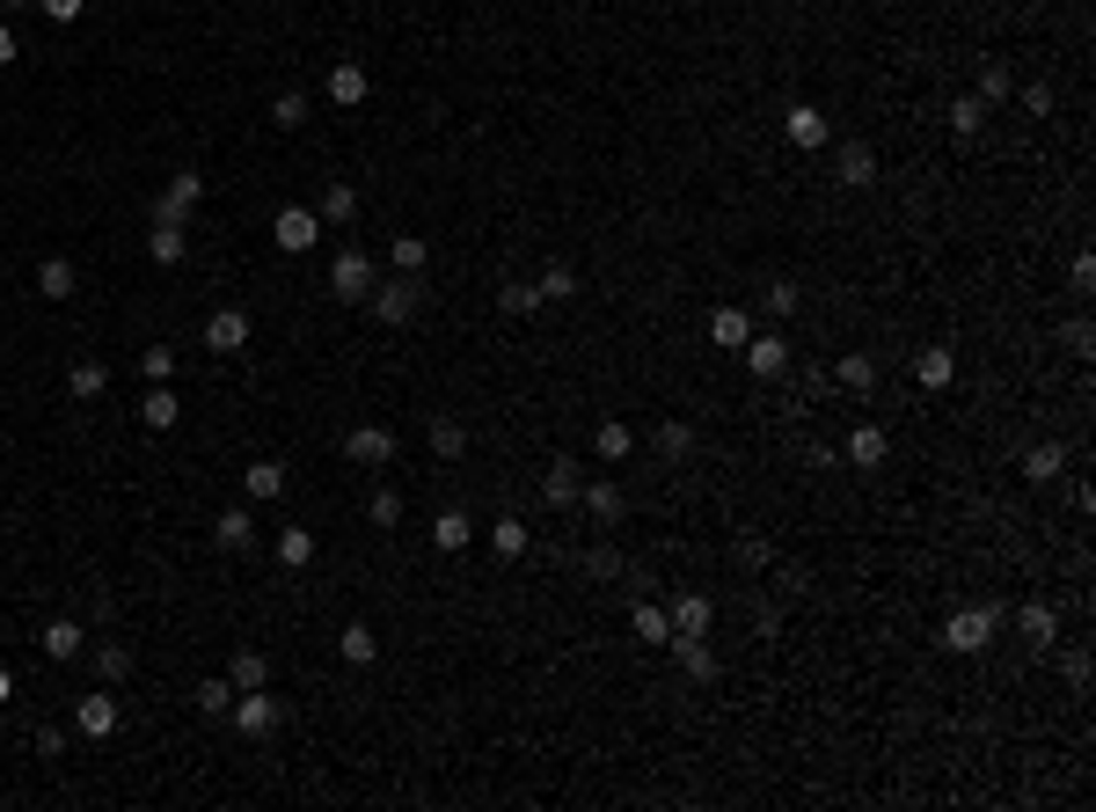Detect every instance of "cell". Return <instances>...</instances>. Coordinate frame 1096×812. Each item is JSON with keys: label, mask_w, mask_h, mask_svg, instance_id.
Returning a JSON list of instances; mask_svg holds the SVG:
<instances>
[{"label": "cell", "mask_w": 1096, "mask_h": 812, "mask_svg": "<svg viewBox=\"0 0 1096 812\" xmlns=\"http://www.w3.org/2000/svg\"><path fill=\"white\" fill-rule=\"evenodd\" d=\"M1001 630V608H958V616L943 622V644L958 652V659H973V652H987Z\"/></svg>", "instance_id": "6da1fadb"}, {"label": "cell", "mask_w": 1096, "mask_h": 812, "mask_svg": "<svg viewBox=\"0 0 1096 812\" xmlns=\"http://www.w3.org/2000/svg\"><path fill=\"white\" fill-rule=\"evenodd\" d=\"M738 359H746V373H754V381H782V373L797 367V359H790V337H782V330H754V337L738 345Z\"/></svg>", "instance_id": "7a4b0ae2"}, {"label": "cell", "mask_w": 1096, "mask_h": 812, "mask_svg": "<svg viewBox=\"0 0 1096 812\" xmlns=\"http://www.w3.org/2000/svg\"><path fill=\"white\" fill-rule=\"evenodd\" d=\"M227 717H234V732H249V739H270L278 725H286V703H278L270 689H242Z\"/></svg>", "instance_id": "3957f363"}, {"label": "cell", "mask_w": 1096, "mask_h": 812, "mask_svg": "<svg viewBox=\"0 0 1096 812\" xmlns=\"http://www.w3.org/2000/svg\"><path fill=\"white\" fill-rule=\"evenodd\" d=\"M395 446H402V440H395L388 425H351V432H344V462H351V468H388Z\"/></svg>", "instance_id": "277c9868"}, {"label": "cell", "mask_w": 1096, "mask_h": 812, "mask_svg": "<svg viewBox=\"0 0 1096 812\" xmlns=\"http://www.w3.org/2000/svg\"><path fill=\"white\" fill-rule=\"evenodd\" d=\"M365 308L388 322V330H402V322H417V308H424V286L417 278H395V286H373L365 294Z\"/></svg>", "instance_id": "5b68a950"}, {"label": "cell", "mask_w": 1096, "mask_h": 812, "mask_svg": "<svg viewBox=\"0 0 1096 812\" xmlns=\"http://www.w3.org/2000/svg\"><path fill=\"white\" fill-rule=\"evenodd\" d=\"M270 242L286 249V256H308V249L322 242V213H308V205H286V213L270 220Z\"/></svg>", "instance_id": "8992f818"}, {"label": "cell", "mask_w": 1096, "mask_h": 812, "mask_svg": "<svg viewBox=\"0 0 1096 812\" xmlns=\"http://www.w3.org/2000/svg\"><path fill=\"white\" fill-rule=\"evenodd\" d=\"M833 183H841V191H870V183H877V147H870V140H841V154H833Z\"/></svg>", "instance_id": "52a82bcc"}, {"label": "cell", "mask_w": 1096, "mask_h": 812, "mask_svg": "<svg viewBox=\"0 0 1096 812\" xmlns=\"http://www.w3.org/2000/svg\"><path fill=\"white\" fill-rule=\"evenodd\" d=\"M782 140H790V147H827L833 118L819 110V103H790V110H782Z\"/></svg>", "instance_id": "ba28073f"}, {"label": "cell", "mask_w": 1096, "mask_h": 812, "mask_svg": "<svg viewBox=\"0 0 1096 812\" xmlns=\"http://www.w3.org/2000/svg\"><path fill=\"white\" fill-rule=\"evenodd\" d=\"M329 286H337V300H365V294H373V256H365V249H337Z\"/></svg>", "instance_id": "9c48e42d"}, {"label": "cell", "mask_w": 1096, "mask_h": 812, "mask_svg": "<svg viewBox=\"0 0 1096 812\" xmlns=\"http://www.w3.org/2000/svg\"><path fill=\"white\" fill-rule=\"evenodd\" d=\"M197 198H205V176H197V169H176V176H169V191L154 198V220H191Z\"/></svg>", "instance_id": "30bf717a"}, {"label": "cell", "mask_w": 1096, "mask_h": 812, "mask_svg": "<svg viewBox=\"0 0 1096 812\" xmlns=\"http://www.w3.org/2000/svg\"><path fill=\"white\" fill-rule=\"evenodd\" d=\"M205 351H227V359L249 351V315L242 308H213V315H205Z\"/></svg>", "instance_id": "8fae6325"}, {"label": "cell", "mask_w": 1096, "mask_h": 812, "mask_svg": "<svg viewBox=\"0 0 1096 812\" xmlns=\"http://www.w3.org/2000/svg\"><path fill=\"white\" fill-rule=\"evenodd\" d=\"M365 96H373V74H365L359 59H337V67H329V103H337V110H359Z\"/></svg>", "instance_id": "7c38bea8"}, {"label": "cell", "mask_w": 1096, "mask_h": 812, "mask_svg": "<svg viewBox=\"0 0 1096 812\" xmlns=\"http://www.w3.org/2000/svg\"><path fill=\"white\" fill-rule=\"evenodd\" d=\"M695 446H702V440H695V425H681V418H665V425H658V432H651V454H658V462H665V468L695 462Z\"/></svg>", "instance_id": "4fadbf2b"}, {"label": "cell", "mask_w": 1096, "mask_h": 812, "mask_svg": "<svg viewBox=\"0 0 1096 812\" xmlns=\"http://www.w3.org/2000/svg\"><path fill=\"white\" fill-rule=\"evenodd\" d=\"M578 491H585V468L570 462V454H556V462L541 468V498H549V505H578Z\"/></svg>", "instance_id": "5bb4252c"}, {"label": "cell", "mask_w": 1096, "mask_h": 812, "mask_svg": "<svg viewBox=\"0 0 1096 812\" xmlns=\"http://www.w3.org/2000/svg\"><path fill=\"white\" fill-rule=\"evenodd\" d=\"M578 505H585L592 520H600V527H614V520L629 513V491H622L614 476H600V483H585V491H578Z\"/></svg>", "instance_id": "9a60e30c"}, {"label": "cell", "mask_w": 1096, "mask_h": 812, "mask_svg": "<svg viewBox=\"0 0 1096 812\" xmlns=\"http://www.w3.org/2000/svg\"><path fill=\"white\" fill-rule=\"evenodd\" d=\"M673 659H681L687 681H716V673H724V659L709 652V630H702V637H673Z\"/></svg>", "instance_id": "2e32d148"}, {"label": "cell", "mask_w": 1096, "mask_h": 812, "mask_svg": "<svg viewBox=\"0 0 1096 812\" xmlns=\"http://www.w3.org/2000/svg\"><path fill=\"white\" fill-rule=\"evenodd\" d=\"M673 637H702L709 622H716V608H709V593H673Z\"/></svg>", "instance_id": "e0dca14e"}, {"label": "cell", "mask_w": 1096, "mask_h": 812, "mask_svg": "<svg viewBox=\"0 0 1096 812\" xmlns=\"http://www.w3.org/2000/svg\"><path fill=\"white\" fill-rule=\"evenodd\" d=\"M73 725L88 739H110L118 732V695H81V703H73Z\"/></svg>", "instance_id": "ac0fdd59"}, {"label": "cell", "mask_w": 1096, "mask_h": 812, "mask_svg": "<svg viewBox=\"0 0 1096 812\" xmlns=\"http://www.w3.org/2000/svg\"><path fill=\"white\" fill-rule=\"evenodd\" d=\"M213 541H219V549H234V557L256 549V520H249V505H227V513L213 520Z\"/></svg>", "instance_id": "d6986e66"}, {"label": "cell", "mask_w": 1096, "mask_h": 812, "mask_svg": "<svg viewBox=\"0 0 1096 812\" xmlns=\"http://www.w3.org/2000/svg\"><path fill=\"white\" fill-rule=\"evenodd\" d=\"M1016 630L1038 644V652H1052V637H1060V616H1052V600H1023V608H1016Z\"/></svg>", "instance_id": "ffe728a7"}, {"label": "cell", "mask_w": 1096, "mask_h": 812, "mask_svg": "<svg viewBox=\"0 0 1096 812\" xmlns=\"http://www.w3.org/2000/svg\"><path fill=\"white\" fill-rule=\"evenodd\" d=\"M103 389H110V367H103V359H73V367H67V395H73V403H96Z\"/></svg>", "instance_id": "44dd1931"}, {"label": "cell", "mask_w": 1096, "mask_h": 812, "mask_svg": "<svg viewBox=\"0 0 1096 812\" xmlns=\"http://www.w3.org/2000/svg\"><path fill=\"white\" fill-rule=\"evenodd\" d=\"M746 337H754V315H746V308H716V315H709V345L738 351Z\"/></svg>", "instance_id": "7402d4cb"}, {"label": "cell", "mask_w": 1096, "mask_h": 812, "mask_svg": "<svg viewBox=\"0 0 1096 812\" xmlns=\"http://www.w3.org/2000/svg\"><path fill=\"white\" fill-rule=\"evenodd\" d=\"M183 249H191L183 220H154V235H146V256H154V264H183Z\"/></svg>", "instance_id": "603a6c76"}, {"label": "cell", "mask_w": 1096, "mask_h": 812, "mask_svg": "<svg viewBox=\"0 0 1096 812\" xmlns=\"http://www.w3.org/2000/svg\"><path fill=\"white\" fill-rule=\"evenodd\" d=\"M592 454H600V462H629V454H636V432H629L622 418H600V432H592Z\"/></svg>", "instance_id": "cb8c5ba5"}, {"label": "cell", "mask_w": 1096, "mask_h": 812, "mask_svg": "<svg viewBox=\"0 0 1096 812\" xmlns=\"http://www.w3.org/2000/svg\"><path fill=\"white\" fill-rule=\"evenodd\" d=\"M629 630H636L643 644H673V616H665L658 600H636V608H629Z\"/></svg>", "instance_id": "d4e9b609"}, {"label": "cell", "mask_w": 1096, "mask_h": 812, "mask_svg": "<svg viewBox=\"0 0 1096 812\" xmlns=\"http://www.w3.org/2000/svg\"><path fill=\"white\" fill-rule=\"evenodd\" d=\"M73 286H81V271H73L67 256H45V264H37V294L45 300H73Z\"/></svg>", "instance_id": "484cf974"}, {"label": "cell", "mask_w": 1096, "mask_h": 812, "mask_svg": "<svg viewBox=\"0 0 1096 812\" xmlns=\"http://www.w3.org/2000/svg\"><path fill=\"white\" fill-rule=\"evenodd\" d=\"M81 644H88V637H81V622H73V616L45 622V659H59V666H67V659H81Z\"/></svg>", "instance_id": "4316f807"}, {"label": "cell", "mask_w": 1096, "mask_h": 812, "mask_svg": "<svg viewBox=\"0 0 1096 812\" xmlns=\"http://www.w3.org/2000/svg\"><path fill=\"white\" fill-rule=\"evenodd\" d=\"M534 294H541V308H556V300H578V271H570V264L556 256V264H549V271L534 278Z\"/></svg>", "instance_id": "83f0119b"}, {"label": "cell", "mask_w": 1096, "mask_h": 812, "mask_svg": "<svg viewBox=\"0 0 1096 812\" xmlns=\"http://www.w3.org/2000/svg\"><path fill=\"white\" fill-rule=\"evenodd\" d=\"M943 124L958 132V140H973L979 124H987V103H979V96H950L943 103Z\"/></svg>", "instance_id": "f1b7e54d"}, {"label": "cell", "mask_w": 1096, "mask_h": 812, "mask_svg": "<svg viewBox=\"0 0 1096 812\" xmlns=\"http://www.w3.org/2000/svg\"><path fill=\"white\" fill-rule=\"evenodd\" d=\"M424 440H432L438 462H461V454H468V425H461V418H432V432H424Z\"/></svg>", "instance_id": "f546056e"}, {"label": "cell", "mask_w": 1096, "mask_h": 812, "mask_svg": "<svg viewBox=\"0 0 1096 812\" xmlns=\"http://www.w3.org/2000/svg\"><path fill=\"white\" fill-rule=\"evenodd\" d=\"M388 264L402 271V278H417V271L432 264V242H424V235H395V242H388Z\"/></svg>", "instance_id": "4dcf8cb0"}, {"label": "cell", "mask_w": 1096, "mask_h": 812, "mask_svg": "<svg viewBox=\"0 0 1096 812\" xmlns=\"http://www.w3.org/2000/svg\"><path fill=\"white\" fill-rule=\"evenodd\" d=\"M884 446H892V440H884V425H855V432H848V462L855 468H877V462H884Z\"/></svg>", "instance_id": "1f68e13d"}, {"label": "cell", "mask_w": 1096, "mask_h": 812, "mask_svg": "<svg viewBox=\"0 0 1096 812\" xmlns=\"http://www.w3.org/2000/svg\"><path fill=\"white\" fill-rule=\"evenodd\" d=\"M490 549H497V557H505V564H511V557H527V520H519V513H505V520H490Z\"/></svg>", "instance_id": "d6a6232c"}, {"label": "cell", "mask_w": 1096, "mask_h": 812, "mask_svg": "<svg viewBox=\"0 0 1096 812\" xmlns=\"http://www.w3.org/2000/svg\"><path fill=\"white\" fill-rule=\"evenodd\" d=\"M140 418L154 425V432H176V418H183V410H176V389H169V381H154V395L140 403Z\"/></svg>", "instance_id": "836d02e7"}, {"label": "cell", "mask_w": 1096, "mask_h": 812, "mask_svg": "<svg viewBox=\"0 0 1096 812\" xmlns=\"http://www.w3.org/2000/svg\"><path fill=\"white\" fill-rule=\"evenodd\" d=\"M315 213H322V227H351V213H359V191H351V183H329Z\"/></svg>", "instance_id": "e575fe53"}, {"label": "cell", "mask_w": 1096, "mask_h": 812, "mask_svg": "<svg viewBox=\"0 0 1096 812\" xmlns=\"http://www.w3.org/2000/svg\"><path fill=\"white\" fill-rule=\"evenodd\" d=\"M242 491L256 498V505H264V498H278V491H286V468H278V462H249V468H242Z\"/></svg>", "instance_id": "d590c367"}, {"label": "cell", "mask_w": 1096, "mask_h": 812, "mask_svg": "<svg viewBox=\"0 0 1096 812\" xmlns=\"http://www.w3.org/2000/svg\"><path fill=\"white\" fill-rule=\"evenodd\" d=\"M1009 88H1016V81H1009V67H1001V59H987V67H979V81H973V96L987 103V110H1001V103H1009Z\"/></svg>", "instance_id": "8d00e7d4"}, {"label": "cell", "mask_w": 1096, "mask_h": 812, "mask_svg": "<svg viewBox=\"0 0 1096 812\" xmlns=\"http://www.w3.org/2000/svg\"><path fill=\"white\" fill-rule=\"evenodd\" d=\"M337 652H344V666H373V659H381V637H373L365 622H351V630L337 637Z\"/></svg>", "instance_id": "74e56055"}, {"label": "cell", "mask_w": 1096, "mask_h": 812, "mask_svg": "<svg viewBox=\"0 0 1096 812\" xmlns=\"http://www.w3.org/2000/svg\"><path fill=\"white\" fill-rule=\"evenodd\" d=\"M497 308H505V315H541L534 278H505V286H497Z\"/></svg>", "instance_id": "f35d334b"}, {"label": "cell", "mask_w": 1096, "mask_h": 812, "mask_svg": "<svg viewBox=\"0 0 1096 812\" xmlns=\"http://www.w3.org/2000/svg\"><path fill=\"white\" fill-rule=\"evenodd\" d=\"M278 564L308 571V564H315V535H308V527H286V535H278Z\"/></svg>", "instance_id": "ab89813d"}, {"label": "cell", "mask_w": 1096, "mask_h": 812, "mask_svg": "<svg viewBox=\"0 0 1096 812\" xmlns=\"http://www.w3.org/2000/svg\"><path fill=\"white\" fill-rule=\"evenodd\" d=\"M227 681H234V695H242V689H264V681H270V659H264V652H234Z\"/></svg>", "instance_id": "60d3db41"}, {"label": "cell", "mask_w": 1096, "mask_h": 812, "mask_svg": "<svg viewBox=\"0 0 1096 812\" xmlns=\"http://www.w3.org/2000/svg\"><path fill=\"white\" fill-rule=\"evenodd\" d=\"M191 703H197V717H227L234 710V681H227V673H219V681H197Z\"/></svg>", "instance_id": "b9f144b4"}, {"label": "cell", "mask_w": 1096, "mask_h": 812, "mask_svg": "<svg viewBox=\"0 0 1096 812\" xmlns=\"http://www.w3.org/2000/svg\"><path fill=\"white\" fill-rule=\"evenodd\" d=\"M833 381H841V389H855V395L877 389V359H870V351H848V359L833 367Z\"/></svg>", "instance_id": "7bdbcfd3"}, {"label": "cell", "mask_w": 1096, "mask_h": 812, "mask_svg": "<svg viewBox=\"0 0 1096 812\" xmlns=\"http://www.w3.org/2000/svg\"><path fill=\"white\" fill-rule=\"evenodd\" d=\"M270 124H278V132H300V124H308V96H300V88L270 96Z\"/></svg>", "instance_id": "ee69618b"}, {"label": "cell", "mask_w": 1096, "mask_h": 812, "mask_svg": "<svg viewBox=\"0 0 1096 812\" xmlns=\"http://www.w3.org/2000/svg\"><path fill=\"white\" fill-rule=\"evenodd\" d=\"M432 549H446V557H454V549H468V513H438V520H432Z\"/></svg>", "instance_id": "f6af8a7d"}, {"label": "cell", "mask_w": 1096, "mask_h": 812, "mask_svg": "<svg viewBox=\"0 0 1096 812\" xmlns=\"http://www.w3.org/2000/svg\"><path fill=\"white\" fill-rule=\"evenodd\" d=\"M1060 468H1068V454H1060V446H1031V454H1023V476H1031V483H1052Z\"/></svg>", "instance_id": "bcb514c9"}, {"label": "cell", "mask_w": 1096, "mask_h": 812, "mask_svg": "<svg viewBox=\"0 0 1096 812\" xmlns=\"http://www.w3.org/2000/svg\"><path fill=\"white\" fill-rule=\"evenodd\" d=\"M914 373H922V389H950L958 359H950V351H922V359H914Z\"/></svg>", "instance_id": "7dc6e473"}, {"label": "cell", "mask_w": 1096, "mask_h": 812, "mask_svg": "<svg viewBox=\"0 0 1096 812\" xmlns=\"http://www.w3.org/2000/svg\"><path fill=\"white\" fill-rule=\"evenodd\" d=\"M622 571H629V564H622V549H607V541H600V549H585V578H600V586H607V578H622Z\"/></svg>", "instance_id": "c3c4849f"}, {"label": "cell", "mask_w": 1096, "mask_h": 812, "mask_svg": "<svg viewBox=\"0 0 1096 812\" xmlns=\"http://www.w3.org/2000/svg\"><path fill=\"white\" fill-rule=\"evenodd\" d=\"M760 308H768V315H797V286H790V278H768V286H760Z\"/></svg>", "instance_id": "681fc988"}, {"label": "cell", "mask_w": 1096, "mask_h": 812, "mask_svg": "<svg viewBox=\"0 0 1096 812\" xmlns=\"http://www.w3.org/2000/svg\"><path fill=\"white\" fill-rule=\"evenodd\" d=\"M365 520H373V527H395V520H402V491H388V483H381V491L365 498Z\"/></svg>", "instance_id": "f907efd6"}, {"label": "cell", "mask_w": 1096, "mask_h": 812, "mask_svg": "<svg viewBox=\"0 0 1096 812\" xmlns=\"http://www.w3.org/2000/svg\"><path fill=\"white\" fill-rule=\"evenodd\" d=\"M96 673L103 681H124L132 673V644H96Z\"/></svg>", "instance_id": "816d5d0a"}, {"label": "cell", "mask_w": 1096, "mask_h": 812, "mask_svg": "<svg viewBox=\"0 0 1096 812\" xmlns=\"http://www.w3.org/2000/svg\"><path fill=\"white\" fill-rule=\"evenodd\" d=\"M140 373H146V381H169V373H176V345H146L140 351Z\"/></svg>", "instance_id": "f5cc1de1"}, {"label": "cell", "mask_w": 1096, "mask_h": 812, "mask_svg": "<svg viewBox=\"0 0 1096 812\" xmlns=\"http://www.w3.org/2000/svg\"><path fill=\"white\" fill-rule=\"evenodd\" d=\"M1060 345H1068L1074 359H1089V345H1096V330H1089V315H1074L1068 330H1060Z\"/></svg>", "instance_id": "db71d44e"}, {"label": "cell", "mask_w": 1096, "mask_h": 812, "mask_svg": "<svg viewBox=\"0 0 1096 812\" xmlns=\"http://www.w3.org/2000/svg\"><path fill=\"white\" fill-rule=\"evenodd\" d=\"M1023 110H1031V118H1052V88H1046V81H1031V88H1023Z\"/></svg>", "instance_id": "11a10c76"}, {"label": "cell", "mask_w": 1096, "mask_h": 812, "mask_svg": "<svg viewBox=\"0 0 1096 812\" xmlns=\"http://www.w3.org/2000/svg\"><path fill=\"white\" fill-rule=\"evenodd\" d=\"M37 8H45L51 23H81V8H88V0H37Z\"/></svg>", "instance_id": "9f6ffc18"}, {"label": "cell", "mask_w": 1096, "mask_h": 812, "mask_svg": "<svg viewBox=\"0 0 1096 812\" xmlns=\"http://www.w3.org/2000/svg\"><path fill=\"white\" fill-rule=\"evenodd\" d=\"M1060 666H1068V689H1089V652H1068Z\"/></svg>", "instance_id": "6f0895ef"}, {"label": "cell", "mask_w": 1096, "mask_h": 812, "mask_svg": "<svg viewBox=\"0 0 1096 812\" xmlns=\"http://www.w3.org/2000/svg\"><path fill=\"white\" fill-rule=\"evenodd\" d=\"M37 754H45V762H59V754H67V732H59V725H45V732H37Z\"/></svg>", "instance_id": "680465c9"}, {"label": "cell", "mask_w": 1096, "mask_h": 812, "mask_svg": "<svg viewBox=\"0 0 1096 812\" xmlns=\"http://www.w3.org/2000/svg\"><path fill=\"white\" fill-rule=\"evenodd\" d=\"M738 564H746V571H768V541H738Z\"/></svg>", "instance_id": "91938a15"}, {"label": "cell", "mask_w": 1096, "mask_h": 812, "mask_svg": "<svg viewBox=\"0 0 1096 812\" xmlns=\"http://www.w3.org/2000/svg\"><path fill=\"white\" fill-rule=\"evenodd\" d=\"M8 59H15V29L0 23V67H8Z\"/></svg>", "instance_id": "94428289"}, {"label": "cell", "mask_w": 1096, "mask_h": 812, "mask_svg": "<svg viewBox=\"0 0 1096 812\" xmlns=\"http://www.w3.org/2000/svg\"><path fill=\"white\" fill-rule=\"evenodd\" d=\"M23 8H37V0H0V23H8V15H23Z\"/></svg>", "instance_id": "6125c7cd"}, {"label": "cell", "mask_w": 1096, "mask_h": 812, "mask_svg": "<svg viewBox=\"0 0 1096 812\" xmlns=\"http://www.w3.org/2000/svg\"><path fill=\"white\" fill-rule=\"evenodd\" d=\"M8 695H15V673H8V666H0V703H8Z\"/></svg>", "instance_id": "be15d7a7"}]
</instances>
